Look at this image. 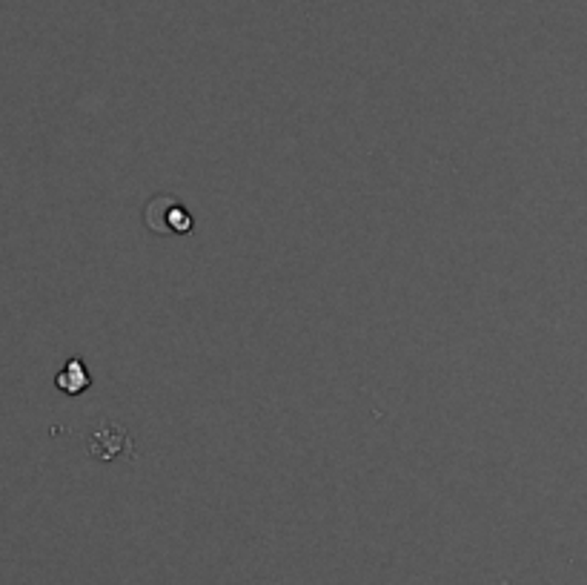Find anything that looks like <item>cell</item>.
<instances>
[{
    "mask_svg": "<svg viewBox=\"0 0 587 585\" xmlns=\"http://www.w3.org/2000/svg\"><path fill=\"white\" fill-rule=\"evenodd\" d=\"M144 221H147L149 233L155 236H189L196 230L192 212L184 207L181 198L169 196V192H158L149 198Z\"/></svg>",
    "mask_w": 587,
    "mask_h": 585,
    "instance_id": "obj_1",
    "label": "cell"
},
{
    "mask_svg": "<svg viewBox=\"0 0 587 585\" xmlns=\"http://www.w3.org/2000/svg\"><path fill=\"white\" fill-rule=\"evenodd\" d=\"M86 448H90V457L98 459V462H113L115 457H126L129 462H135V442L129 439V430L124 428L115 419L104 417L92 433L86 437Z\"/></svg>",
    "mask_w": 587,
    "mask_h": 585,
    "instance_id": "obj_2",
    "label": "cell"
},
{
    "mask_svg": "<svg viewBox=\"0 0 587 585\" xmlns=\"http://www.w3.org/2000/svg\"><path fill=\"white\" fill-rule=\"evenodd\" d=\"M55 385L61 394L66 396H77V394H84L86 388L92 385V376L90 370H86V365L81 359H70L66 365L57 370L55 376Z\"/></svg>",
    "mask_w": 587,
    "mask_h": 585,
    "instance_id": "obj_3",
    "label": "cell"
}]
</instances>
